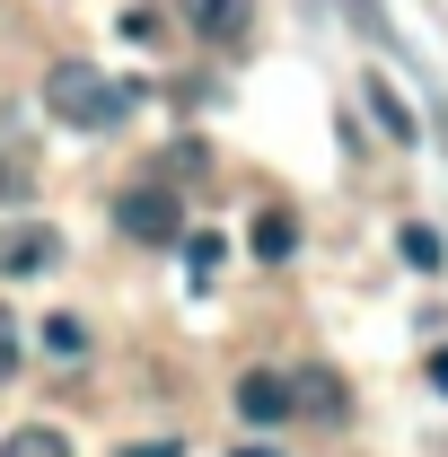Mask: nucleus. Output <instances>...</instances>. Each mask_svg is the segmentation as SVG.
Listing matches in <instances>:
<instances>
[{"label":"nucleus","instance_id":"9d476101","mask_svg":"<svg viewBox=\"0 0 448 457\" xmlns=\"http://www.w3.org/2000/svg\"><path fill=\"white\" fill-rule=\"evenodd\" d=\"M395 246H404V264H413V273H440V264H448V246H440V237H431L422 220H404V228H395Z\"/></svg>","mask_w":448,"mask_h":457},{"label":"nucleus","instance_id":"2eb2a0df","mask_svg":"<svg viewBox=\"0 0 448 457\" xmlns=\"http://www.w3.org/2000/svg\"><path fill=\"white\" fill-rule=\"evenodd\" d=\"M422 378H431V387H440V396H448V343H440V352H431V361H422Z\"/></svg>","mask_w":448,"mask_h":457},{"label":"nucleus","instance_id":"0eeeda50","mask_svg":"<svg viewBox=\"0 0 448 457\" xmlns=\"http://www.w3.org/2000/svg\"><path fill=\"white\" fill-rule=\"evenodd\" d=\"M246 246H255L264 264H290V255H299V220H290V212H273V203H264V212H255V228H246Z\"/></svg>","mask_w":448,"mask_h":457},{"label":"nucleus","instance_id":"f03ea898","mask_svg":"<svg viewBox=\"0 0 448 457\" xmlns=\"http://www.w3.org/2000/svg\"><path fill=\"white\" fill-rule=\"evenodd\" d=\"M114 228H123L132 246H176V237H185V194H176L168 176H159V185H132V194L114 203Z\"/></svg>","mask_w":448,"mask_h":457},{"label":"nucleus","instance_id":"4468645a","mask_svg":"<svg viewBox=\"0 0 448 457\" xmlns=\"http://www.w3.org/2000/svg\"><path fill=\"white\" fill-rule=\"evenodd\" d=\"M18 378V308H0V387Z\"/></svg>","mask_w":448,"mask_h":457},{"label":"nucleus","instance_id":"6e6552de","mask_svg":"<svg viewBox=\"0 0 448 457\" xmlns=\"http://www.w3.org/2000/svg\"><path fill=\"white\" fill-rule=\"evenodd\" d=\"M361 97H369V114H378V132H387V141H413V106L395 97V79L369 71V79H361Z\"/></svg>","mask_w":448,"mask_h":457},{"label":"nucleus","instance_id":"a211bd4d","mask_svg":"<svg viewBox=\"0 0 448 457\" xmlns=\"http://www.w3.org/2000/svg\"><path fill=\"white\" fill-rule=\"evenodd\" d=\"M237 457H281V449H237Z\"/></svg>","mask_w":448,"mask_h":457},{"label":"nucleus","instance_id":"f8f14e48","mask_svg":"<svg viewBox=\"0 0 448 457\" xmlns=\"http://www.w3.org/2000/svg\"><path fill=\"white\" fill-rule=\"evenodd\" d=\"M45 352H54V361H79V352H88V326H79V317H54V326H45Z\"/></svg>","mask_w":448,"mask_h":457},{"label":"nucleus","instance_id":"423d86ee","mask_svg":"<svg viewBox=\"0 0 448 457\" xmlns=\"http://www.w3.org/2000/svg\"><path fill=\"white\" fill-rule=\"evenodd\" d=\"M290 404H299V413H317V422H343V378L335 370H290Z\"/></svg>","mask_w":448,"mask_h":457},{"label":"nucleus","instance_id":"39448f33","mask_svg":"<svg viewBox=\"0 0 448 457\" xmlns=\"http://www.w3.org/2000/svg\"><path fill=\"white\" fill-rule=\"evenodd\" d=\"M237 413L246 422H290L299 404H290V370H246L237 378Z\"/></svg>","mask_w":448,"mask_h":457},{"label":"nucleus","instance_id":"ddd939ff","mask_svg":"<svg viewBox=\"0 0 448 457\" xmlns=\"http://www.w3.org/2000/svg\"><path fill=\"white\" fill-rule=\"evenodd\" d=\"M114 36H123V45H159V18H150V9H123Z\"/></svg>","mask_w":448,"mask_h":457},{"label":"nucleus","instance_id":"1a4fd4ad","mask_svg":"<svg viewBox=\"0 0 448 457\" xmlns=\"http://www.w3.org/2000/svg\"><path fill=\"white\" fill-rule=\"evenodd\" d=\"M0 457H71V440H62L54 422H18V431L0 440Z\"/></svg>","mask_w":448,"mask_h":457},{"label":"nucleus","instance_id":"f3484780","mask_svg":"<svg viewBox=\"0 0 448 457\" xmlns=\"http://www.w3.org/2000/svg\"><path fill=\"white\" fill-rule=\"evenodd\" d=\"M123 457H185L176 440H141V449H123Z\"/></svg>","mask_w":448,"mask_h":457},{"label":"nucleus","instance_id":"7ed1b4c3","mask_svg":"<svg viewBox=\"0 0 448 457\" xmlns=\"http://www.w3.org/2000/svg\"><path fill=\"white\" fill-rule=\"evenodd\" d=\"M62 264V228L45 220H9L0 228V282H36V273H54Z\"/></svg>","mask_w":448,"mask_h":457},{"label":"nucleus","instance_id":"f257e3e1","mask_svg":"<svg viewBox=\"0 0 448 457\" xmlns=\"http://www.w3.org/2000/svg\"><path fill=\"white\" fill-rule=\"evenodd\" d=\"M141 97H150V88H123V79L88 71V62H62L54 79H45V114H54V123H71V132H114Z\"/></svg>","mask_w":448,"mask_h":457},{"label":"nucleus","instance_id":"dca6fc26","mask_svg":"<svg viewBox=\"0 0 448 457\" xmlns=\"http://www.w3.org/2000/svg\"><path fill=\"white\" fill-rule=\"evenodd\" d=\"M27 194V168H0V203H18Z\"/></svg>","mask_w":448,"mask_h":457},{"label":"nucleus","instance_id":"9b49d317","mask_svg":"<svg viewBox=\"0 0 448 457\" xmlns=\"http://www.w3.org/2000/svg\"><path fill=\"white\" fill-rule=\"evenodd\" d=\"M176 246H185V273H194V290H203V282H212V273H220V237H212V228H203V237L185 228Z\"/></svg>","mask_w":448,"mask_h":457},{"label":"nucleus","instance_id":"20e7f679","mask_svg":"<svg viewBox=\"0 0 448 457\" xmlns=\"http://www.w3.org/2000/svg\"><path fill=\"white\" fill-rule=\"evenodd\" d=\"M176 9L203 45H246L255 36V0H176Z\"/></svg>","mask_w":448,"mask_h":457}]
</instances>
